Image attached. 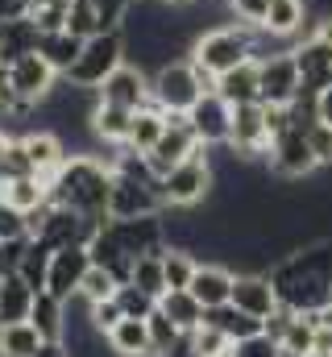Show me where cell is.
<instances>
[{
	"label": "cell",
	"instance_id": "obj_12",
	"mask_svg": "<svg viewBox=\"0 0 332 357\" xmlns=\"http://www.w3.org/2000/svg\"><path fill=\"white\" fill-rule=\"evenodd\" d=\"M96 91H100V104H116V108L137 112V108L150 104V71L125 59V63H121V67H116V71H112Z\"/></svg>",
	"mask_w": 332,
	"mask_h": 357
},
{
	"label": "cell",
	"instance_id": "obj_49",
	"mask_svg": "<svg viewBox=\"0 0 332 357\" xmlns=\"http://www.w3.org/2000/svg\"><path fill=\"white\" fill-rule=\"evenodd\" d=\"M229 4H233L237 21H249V25H262L266 21V8H270V0H229Z\"/></svg>",
	"mask_w": 332,
	"mask_h": 357
},
{
	"label": "cell",
	"instance_id": "obj_54",
	"mask_svg": "<svg viewBox=\"0 0 332 357\" xmlns=\"http://www.w3.org/2000/svg\"><path fill=\"white\" fill-rule=\"evenodd\" d=\"M312 38H320V42H329L332 46V13H324V17L316 21V33H312Z\"/></svg>",
	"mask_w": 332,
	"mask_h": 357
},
{
	"label": "cell",
	"instance_id": "obj_42",
	"mask_svg": "<svg viewBox=\"0 0 332 357\" xmlns=\"http://www.w3.org/2000/svg\"><path fill=\"white\" fill-rule=\"evenodd\" d=\"M21 175H33V162H29V154H25V142H21V137H13V142H8V150L0 154V183L21 178Z\"/></svg>",
	"mask_w": 332,
	"mask_h": 357
},
{
	"label": "cell",
	"instance_id": "obj_9",
	"mask_svg": "<svg viewBox=\"0 0 332 357\" xmlns=\"http://www.w3.org/2000/svg\"><path fill=\"white\" fill-rule=\"evenodd\" d=\"M4 79H8V88L17 91L21 100H29V104H42L50 91L59 88V71L38 54V50H29V54H21V59H13V63H4Z\"/></svg>",
	"mask_w": 332,
	"mask_h": 357
},
{
	"label": "cell",
	"instance_id": "obj_22",
	"mask_svg": "<svg viewBox=\"0 0 332 357\" xmlns=\"http://www.w3.org/2000/svg\"><path fill=\"white\" fill-rule=\"evenodd\" d=\"M33 299H38V291H33L21 274L0 278V328L29 320V316H33Z\"/></svg>",
	"mask_w": 332,
	"mask_h": 357
},
{
	"label": "cell",
	"instance_id": "obj_56",
	"mask_svg": "<svg viewBox=\"0 0 332 357\" xmlns=\"http://www.w3.org/2000/svg\"><path fill=\"white\" fill-rule=\"evenodd\" d=\"M278 357H316V354H287V349H282Z\"/></svg>",
	"mask_w": 332,
	"mask_h": 357
},
{
	"label": "cell",
	"instance_id": "obj_25",
	"mask_svg": "<svg viewBox=\"0 0 332 357\" xmlns=\"http://www.w3.org/2000/svg\"><path fill=\"white\" fill-rule=\"evenodd\" d=\"M83 42L87 38H75L71 29H59V33H42V42H38V54L59 71V75H71V67H75V59L83 54Z\"/></svg>",
	"mask_w": 332,
	"mask_h": 357
},
{
	"label": "cell",
	"instance_id": "obj_26",
	"mask_svg": "<svg viewBox=\"0 0 332 357\" xmlns=\"http://www.w3.org/2000/svg\"><path fill=\"white\" fill-rule=\"evenodd\" d=\"M0 191H4V199H8L13 208H21L25 216L50 204V178H42V175H21V178H8V183H4Z\"/></svg>",
	"mask_w": 332,
	"mask_h": 357
},
{
	"label": "cell",
	"instance_id": "obj_31",
	"mask_svg": "<svg viewBox=\"0 0 332 357\" xmlns=\"http://www.w3.org/2000/svg\"><path fill=\"white\" fill-rule=\"evenodd\" d=\"M29 320L38 324V333H42L46 341H63V328H67V303L54 299L50 291H38V299H33V316H29Z\"/></svg>",
	"mask_w": 332,
	"mask_h": 357
},
{
	"label": "cell",
	"instance_id": "obj_35",
	"mask_svg": "<svg viewBox=\"0 0 332 357\" xmlns=\"http://www.w3.org/2000/svg\"><path fill=\"white\" fill-rule=\"evenodd\" d=\"M50 245L46 241H38V237H29V250H25V258H21V278L33 287V291H46V274H50Z\"/></svg>",
	"mask_w": 332,
	"mask_h": 357
},
{
	"label": "cell",
	"instance_id": "obj_3",
	"mask_svg": "<svg viewBox=\"0 0 332 357\" xmlns=\"http://www.w3.org/2000/svg\"><path fill=\"white\" fill-rule=\"evenodd\" d=\"M257 38H262V25H249V21H229V25H216L208 33H199L191 42V63L195 71L216 88L220 75H229L233 67H241L249 59H257Z\"/></svg>",
	"mask_w": 332,
	"mask_h": 357
},
{
	"label": "cell",
	"instance_id": "obj_19",
	"mask_svg": "<svg viewBox=\"0 0 332 357\" xmlns=\"http://www.w3.org/2000/svg\"><path fill=\"white\" fill-rule=\"evenodd\" d=\"M233 282H237V274L229 266H220V262H199V270H195V278H191L187 291H191L204 307H220V303L233 299Z\"/></svg>",
	"mask_w": 332,
	"mask_h": 357
},
{
	"label": "cell",
	"instance_id": "obj_30",
	"mask_svg": "<svg viewBox=\"0 0 332 357\" xmlns=\"http://www.w3.org/2000/svg\"><path fill=\"white\" fill-rule=\"evenodd\" d=\"M42 345H46V337L38 333L33 320L4 324V328H0V357H33Z\"/></svg>",
	"mask_w": 332,
	"mask_h": 357
},
{
	"label": "cell",
	"instance_id": "obj_16",
	"mask_svg": "<svg viewBox=\"0 0 332 357\" xmlns=\"http://www.w3.org/2000/svg\"><path fill=\"white\" fill-rule=\"evenodd\" d=\"M87 270H91L87 245H63V250H54L50 254V274H46V291L67 303L71 295H80V282Z\"/></svg>",
	"mask_w": 332,
	"mask_h": 357
},
{
	"label": "cell",
	"instance_id": "obj_34",
	"mask_svg": "<svg viewBox=\"0 0 332 357\" xmlns=\"http://www.w3.org/2000/svg\"><path fill=\"white\" fill-rule=\"evenodd\" d=\"M163 266H166V287H170V291H187V287H191V278H195V270H199V262H195V254H191V250L166 245Z\"/></svg>",
	"mask_w": 332,
	"mask_h": 357
},
{
	"label": "cell",
	"instance_id": "obj_33",
	"mask_svg": "<svg viewBox=\"0 0 332 357\" xmlns=\"http://www.w3.org/2000/svg\"><path fill=\"white\" fill-rule=\"evenodd\" d=\"M166 254V250H163ZM163 254H142L137 262H133V287H142L146 295H154V299H163L166 291V266H163Z\"/></svg>",
	"mask_w": 332,
	"mask_h": 357
},
{
	"label": "cell",
	"instance_id": "obj_1",
	"mask_svg": "<svg viewBox=\"0 0 332 357\" xmlns=\"http://www.w3.org/2000/svg\"><path fill=\"white\" fill-rule=\"evenodd\" d=\"M282 307L299 316H316L329 307V287H332V237H312L295 245L287 258H278L266 270Z\"/></svg>",
	"mask_w": 332,
	"mask_h": 357
},
{
	"label": "cell",
	"instance_id": "obj_55",
	"mask_svg": "<svg viewBox=\"0 0 332 357\" xmlns=\"http://www.w3.org/2000/svg\"><path fill=\"white\" fill-rule=\"evenodd\" d=\"M8 142H13V137H8V133H4V129H0V154H4V150H8Z\"/></svg>",
	"mask_w": 332,
	"mask_h": 357
},
{
	"label": "cell",
	"instance_id": "obj_38",
	"mask_svg": "<svg viewBox=\"0 0 332 357\" xmlns=\"http://www.w3.org/2000/svg\"><path fill=\"white\" fill-rule=\"evenodd\" d=\"M191 341H195V349H199L204 357H233V337H229V333H220V328H216V324H208V320L191 333Z\"/></svg>",
	"mask_w": 332,
	"mask_h": 357
},
{
	"label": "cell",
	"instance_id": "obj_17",
	"mask_svg": "<svg viewBox=\"0 0 332 357\" xmlns=\"http://www.w3.org/2000/svg\"><path fill=\"white\" fill-rule=\"evenodd\" d=\"M295 63H299V79L303 96H320L332 84V46L320 38H303L295 46Z\"/></svg>",
	"mask_w": 332,
	"mask_h": 357
},
{
	"label": "cell",
	"instance_id": "obj_40",
	"mask_svg": "<svg viewBox=\"0 0 332 357\" xmlns=\"http://www.w3.org/2000/svg\"><path fill=\"white\" fill-rule=\"evenodd\" d=\"M116 303H121V312H125V316H133V320H150V312L158 307V299H154V295H146V291H142V287H133V282L116 287Z\"/></svg>",
	"mask_w": 332,
	"mask_h": 357
},
{
	"label": "cell",
	"instance_id": "obj_29",
	"mask_svg": "<svg viewBox=\"0 0 332 357\" xmlns=\"http://www.w3.org/2000/svg\"><path fill=\"white\" fill-rule=\"evenodd\" d=\"M158 307H163L183 333H195V328L204 324V316H208V307H204L191 291H166L163 299H158Z\"/></svg>",
	"mask_w": 332,
	"mask_h": 357
},
{
	"label": "cell",
	"instance_id": "obj_36",
	"mask_svg": "<svg viewBox=\"0 0 332 357\" xmlns=\"http://www.w3.org/2000/svg\"><path fill=\"white\" fill-rule=\"evenodd\" d=\"M67 13H71V0H29V21L42 33L67 29Z\"/></svg>",
	"mask_w": 332,
	"mask_h": 357
},
{
	"label": "cell",
	"instance_id": "obj_21",
	"mask_svg": "<svg viewBox=\"0 0 332 357\" xmlns=\"http://www.w3.org/2000/svg\"><path fill=\"white\" fill-rule=\"evenodd\" d=\"M129 129H133V112H129V108L96 104V112H91V133H96L100 146H108V150L129 146Z\"/></svg>",
	"mask_w": 332,
	"mask_h": 357
},
{
	"label": "cell",
	"instance_id": "obj_8",
	"mask_svg": "<svg viewBox=\"0 0 332 357\" xmlns=\"http://www.w3.org/2000/svg\"><path fill=\"white\" fill-rule=\"evenodd\" d=\"M158 212H166L158 187L112 171V195H108V216L112 220H142V216H158Z\"/></svg>",
	"mask_w": 332,
	"mask_h": 357
},
{
	"label": "cell",
	"instance_id": "obj_20",
	"mask_svg": "<svg viewBox=\"0 0 332 357\" xmlns=\"http://www.w3.org/2000/svg\"><path fill=\"white\" fill-rule=\"evenodd\" d=\"M233 108L237 104H253V100H262V63L257 59H249V63H241V67H233L229 75H220L216 79V88Z\"/></svg>",
	"mask_w": 332,
	"mask_h": 357
},
{
	"label": "cell",
	"instance_id": "obj_52",
	"mask_svg": "<svg viewBox=\"0 0 332 357\" xmlns=\"http://www.w3.org/2000/svg\"><path fill=\"white\" fill-rule=\"evenodd\" d=\"M316 116H320L324 125H332V84L316 96Z\"/></svg>",
	"mask_w": 332,
	"mask_h": 357
},
{
	"label": "cell",
	"instance_id": "obj_58",
	"mask_svg": "<svg viewBox=\"0 0 332 357\" xmlns=\"http://www.w3.org/2000/svg\"><path fill=\"white\" fill-rule=\"evenodd\" d=\"M329 312H332V287H329Z\"/></svg>",
	"mask_w": 332,
	"mask_h": 357
},
{
	"label": "cell",
	"instance_id": "obj_5",
	"mask_svg": "<svg viewBox=\"0 0 332 357\" xmlns=\"http://www.w3.org/2000/svg\"><path fill=\"white\" fill-rule=\"evenodd\" d=\"M216 187V167L208 158V150L199 146L191 158H183L170 175L163 178V204L166 208H195L212 195Z\"/></svg>",
	"mask_w": 332,
	"mask_h": 357
},
{
	"label": "cell",
	"instance_id": "obj_27",
	"mask_svg": "<svg viewBox=\"0 0 332 357\" xmlns=\"http://www.w3.org/2000/svg\"><path fill=\"white\" fill-rule=\"evenodd\" d=\"M38 42H42V29H38L29 17L4 21V25H0V63H13V59L38 50Z\"/></svg>",
	"mask_w": 332,
	"mask_h": 357
},
{
	"label": "cell",
	"instance_id": "obj_11",
	"mask_svg": "<svg viewBox=\"0 0 332 357\" xmlns=\"http://www.w3.org/2000/svg\"><path fill=\"white\" fill-rule=\"evenodd\" d=\"M187 121H191V129H195L204 150H220L233 137V104L220 91H204L199 104L187 112Z\"/></svg>",
	"mask_w": 332,
	"mask_h": 357
},
{
	"label": "cell",
	"instance_id": "obj_18",
	"mask_svg": "<svg viewBox=\"0 0 332 357\" xmlns=\"http://www.w3.org/2000/svg\"><path fill=\"white\" fill-rule=\"evenodd\" d=\"M21 142H25V154L33 162V175H42V178H50L71 158V150L63 146V137L54 129H29V133H21Z\"/></svg>",
	"mask_w": 332,
	"mask_h": 357
},
{
	"label": "cell",
	"instance_id": "obj_14",
	"mask_svg": "<svg viewBox=\"0 0 332 357\" xmlns=\"http://www.w3.org/2000/svg\"><path fill=\"white\" fill-rule=\"evenodd\" d=\"M195 150H199V137H195L191 121H187V116H170V121H166V133L158 137V146H154L146 158H150L154 175L166 178L179 162H183V158H191Z\"/></svg>",
	"mask_w": 332,
	"mask_h": 357
},
{
	"label": "cell",
	"instance_id": "obj_43",
	"mask_svg": "<svg viewBox=\"0 0 332 357\" xmlns=\"http://www.w3.org/2000/svg\"><path fill=\"white\" fill-rule=\"evenodd\" d=\"M282 354V345L262 328V333H253V337H241V341H233V357H278Z\"/></svg>",
	"mask_w": 332,
	"mask_h": 357
},
{
	"label": "cell",
	"instance_id": "obj_2",
	"mask_svg": "<svg viewBox=\"0 0 332 357\" xmlns=\"http://www.w3.org/2000/svg\"><path fill=\"white\" fill-rule=\"evenodd\" d=\"M108 195H112V162L96 154H71L54 175H50V204L75 208L83 216L108 225Z\"/></svg>",
	"mask_w": 332,
	"mask_h": 357
},
{
	"label": "cell",
	"instance_id": "obj_44",
	"mask_svg": "<svg viewBox=\"0 0 332 357\" xmlns=\"http://www.w3.org/2000/svg\"><path fill=\"white\" fill-rule=\"evenodd\" d=\"M13 237H29V220L21 208H13L0 191V241H13Z\"/></svg>",
	"mask_w": 332,
	"mask_h": 357
},
{
	"label": "cell",
	"instance_id": "obj_10",
	"mask_svg": "<svg viewBox=\"0 0 332 357\" xmlns=\"http://www.w3.org/2000/svg\"><path fill=\"white\" fill-rule=\"evenodd\" d=\"M303 96V79H299V63L295 50H274L262 59V104L287 108Z\"/></svg>",
	"mask_w": 332,
	"mask_h": 357
},
{
	"label": "cell",
	"instance_id": "obj_28",
	"mask_svg": "<svg viewBox=\"0 0 332 357\" xmlns=\"http://www.w3.org/2000/svg\"><path fill=\"white\" fill-rule=\"evenodd\" d=\"M303 21H308V0H270L262 29L270 38H295L303 29Z\"/></svg>",
	"mask_w": 332,
	"mask_h": 357
},
{
	"label": "cell",
	"instance_id": "obj_57",
	"mask_svg": "<svg viewBox=\"0 0 332 357\" xmlns=\"http://www.w3.org/2000/svg\"><path fill=\"white\" fill-rule=\"evenodd\" d=\"M166 4H170V8H179V4H191V0H166Z\"/></svg>",
	"mask_w": 332,
	"mask_h": 357
},
{
	"label": "cell",
	"instance_id": "obj_23",
	"mask_svg": "<svg viewBox=\"0 0 332 357\" xmlns=\"http://www.w3.org/2000/svg\"><path fill=\"white\" fill-rule=\"evenodd\" d=\"M108 349H112L116 357H154V345H150V324H146V320L125 316L116 328H108Z\"/></svg>",
	"mask_w": 332,
	"mask_h": 357
},
{
	"label": "cell",
	"instance_id": "obj_13",
	"mask_svg": "<svg viewBox=\"0 0 332 357\" xmlns=\"http://www.w3.org/2000/svg\"><path fill=\"white\" fill-rule=\"evenodd\" d=\"M229 150H233L237 158H246V162L270 150V129H266V104H262V100L233 108V137H229Z\"/></svg>",
	"mask_w": 332,
	"mask_h": 357
},
{
	"label": "cell",
	"instance_id": "obj_50",
	"mask_svg": "<svg viewBox=\"0 0 332 357\" xmlns=\"http://www.w3.org/2000/svg\"><path fill=\"white\" fill-rule=\"evenodd\" d=\"M17 17H29V0H0V25Z\"/></svg>",
	"mask_w": 332,
	"mask_h": 357
},
{
	"label": "cell",
	"instance_id": "obj_4",
	"mask_svg": "<svg viewBox=\"0 0 332 357\" xmlns=\"http://www.w3.org/2000/svg\"><path fill=\"white\" fill-rule=\"evenodd\" d=\"M204 91H212V84L195 71L191 59H174V63H166L150 75V100L158 108H166L170 116H187L199 104Z\"/></svg>",
	"mask_w": 332,
	"mask_h": 357
},
{
	"label": "cell",
	"instance_id": "obj_45",
	"mask_svg": "<svg viewBox=\"0 0 332 357\" xmlns=\"http://www.w3.org/2000/svg\"><path fill=\"white\" fill-rule=\"evenodd\" d=\"M121 320H125V312H121L116 295H112V299H100V303H91V324H96V333H104V337H108V328H116Z\"/></svg>",
	"mask_w": 332,
	"mask_h": 357
},
{
	"label": "cell",
	"instance_id": "obj_39",
	"mask_svg": "<svg viewBox=\"0 0 332 357\" xmlns=\"http://www.w3.org/2000/svg\"><path fill=\"white\" fill-rule=\"evenodd\" d=\"M67 29H71L75 38H96V33H104V25H100V13H96V4H91V0H71Z\"/></svg>",
	"mask_w": 332,
	"mask_h": 357
},
{
	"label": "cell",
	"instance_id": "obj_53",
	"mask_svg": "<svg viewBox=\"0 0 332 357\" xmlns=\"http://www.w3.org/2000/svg\"><path fill=\"white\" fill-rule=\"evenodd\" d=\"M33 357H71V349H67L63 341H46V345H42Z\"/></svg>",
	"mask_w": 332,
	"mask_h": 357
},
{
	"label": "cell",
	"instance_id": "obj_24",
	"mask_svg": "<svg viewBox=\"0 0 332 357\" xmlns=\"http://www.w3.org/2000/svg\"><path fill=\"white\" fill-rule=\"evenodd\" d=\"M166 121H170V112L158 108L154 100H150L146 108H137V112H133V129H129V150L150 154V150L158 146V137L166 133Z\"/></svg>",
	"mask_w": 332,
	"mask_h": 357
},
{
	"label": "cell",
	"instance_id": "obj_32",
	"mask_svg": "<svg viewBox=\"0 0 332 357\" xmlns=\"http://www.w3.org/2000/svg\"><path fill=\"white\" fill-rule=\"evenodd\" d=\"M208 324H216L220 333H229L233 341H241V337H253V333H262L266 324L262 320H253V316H246L241 307H233V303H220V307H208V316H204Z\"/></svg>",
	"mask_w": 332,
	"mask_h": 357
},
{
	"label": "cell",
	"instance_id": "obj_37",
	"mask_svg": "<svg viewBox=\"0 0 332 357\" xmlns=\"http://www.w3.org/2000/svg\"><path fill=\"white\" fill-rule=\"evenodd\" d=\"M146 324H150V345H154V357L170 354V345H174V341H179V337H183V328H179V324H174V320H170V316H166L163 307H154V312H150V320H146Z\"/></svg>",
	"mask_w": 332,
	"mask_h": 357
},
{
	"label": "cell",
	"instance_id": "obj_6",
	"mask_svg": "<svg viewBox=\"0 0 332 357\" xmlns=\"http://www.w3.org/2000/svg\"><path fill=\"white\" fill-rule=\"evenodd\" d=\"M121 63H125V33L121 29H104V33H96V38L83 42V54L75 59V67H71L67 79L80 84V88H100Z\"/></svg>",
	"mask_w": 332,
	"mask_h": 357
},
{
	"label": "cell",
	"instance_id": "obj_15",
	"mask_svg": "<svg viewBox=\"0 0 332 357\" xmlns=\"http://www.w3.org/2000/svg\"><path fill=\"white\" fill-rule=\"evenodd\" d=\"M229 303L241 307V312L253 316V320H262V324L282 307V299H278L270 274H262V270H246V274H237V282H233V299H229Z\"/></svg>",
	"mask_w": 332,
	"mask_h": 357
},
{
	"label": "cell",
	"instance_id": "obj_48",
	"mask_svg": "<svg viewBox=\"0 0 332 357\" xmlns=\"http://www.w3.org/2000/svg\"><path fill=\"white\" fill-rule=\"evenodd\" d=\"M308 142H312V150H316L320 167H332V125L316 121V125L308 129Z\"/></svg>",
	"mask_w": 332,
	"mask_h": 357
},
{
	"label": "cell",
	"instance_id": "obj_51",
	"mask_svg": "<svg viewBox=\"0 0 332 357\" xmlns=\"http://www.w3.org/2000/svg\"><path fill=\"white\" fill-rule=\"evenodd\" d=\"M163 357H204L199 349H195V341H191V333H183L174 345H170V354H163Z\"/></svg>",
	"mask_w": 332,
	"mask_h": 357
},
{
	"label": "cell",
	"instance_id": "obj_7",
	"mask_svg": "<svg viewBox=\"0 0 332 357\" xmlns=\"http://www.w3.org/2000/svg\"><path fill=\"white\" fill-rule=\"evenodd\" d=\"M266 162H270V175L287 178V183L308 178V175L320 171V158H316V150H312V142H308V129H295V125L270 142Z\"/></svg>",
	"mask_w": 332,
	"mask_h": 357
},
{
	"label": "cell",
	"instance_id": "obj_41",
	"mask_svg": "<svg viewBox=\"0 0 332 357\" xmlns=\"http://www.w3.org/2000/svg\"><path fill=\"white\" fill-rule=\"evenodd\" d=\"M116 278H112V270L108 266H91L87 274H83V282H80V295L83 299H91V303H100V299H112L116 295Z\"/></svg>",
	"mask_w": 332,
	"mask_h": 357
},
{
	"label": "cell",
	"instance_id": "obj_46",
	"mask_svg": "<svg viewBox=\"0 0 332 357\" xmlns=\"http://www.w3.org/2000/svg\"><path fill=\"white\" fill-rule=\"evenodd\" d=\"M29 250V237H13V241H0V278L17 274L21 270V258Z\"/></svg>",
	"mask_w": 332,
	"mask_h": 357
},
{
	"label": "cell",
	"instance_id": "obj_47",
	"mask_svg": "<svg viewBox=\"0 0 332 357\" xmlns=\"http://www.w3.org/2000/svg\"><path fill=\"white\" fill-rule=\"evenodd\" d=\"M91 4H96L104 29H121V25H125V13H129L133 0H91Z\"/></svg>",
	"mask_w": 332,
	"mask_h": 357
}]
</instances>
